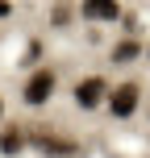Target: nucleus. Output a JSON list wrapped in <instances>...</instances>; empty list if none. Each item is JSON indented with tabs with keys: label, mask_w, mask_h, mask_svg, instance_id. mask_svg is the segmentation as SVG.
Returning a JSON list of instances; mask_svg holds the SVG:
<instances>
[{
	"label": "nucleus",
	"mask_w": 150,
	"mask_h": 158,
	"mask_svg": "<svg viewBox=\"0 0 150 158\" xmlns=\"http://www.w3.org/2000/svg\"><path fill=\"white\" fill-rule=\"evenodd\" d=\"M54 87H58V75L50 71V67H42V71H33L29 79H25V92H21V100L29 104V108H42V104L54 96Z\"/></svg>",
	"instance_id": "1"
},
{
	"label": "nucleus",
	"mask_w": 150,
	"mask_h": 158,
	"mask_svg": "<svg viewBox=\"0 0 150 158\" xmlns=\"http://www.w3.org/2000/svg\"><path fill=\"white\" fill-rule=\"evenodd\" d=\"M29 142L38 146L46 158H79V146H75V142H67V137H58V133H50L46 125H42V129H33V133H29Z\"/></svg>",
	"instance_id": "2"
},
{
	"label": "nucleus",
	"mask_w": 150,
	"mask_h": 158,
	"mask_svg": "<svg viewBox=\"0 0 150 158\" xmlns=\"http://www.w3.org/2000/svg\"><path fill=\"white\" fill-rule=\"evenodd\" d=\"M138 100H142V87L138 83H121V87H109V100L104 104H109V112L117 121H125V117L138 112Z\"/></svg>",
	"instance_id": "3"
},
{
	"label": "nucleus",
	"mask_w": 150,
	"mask_h": 158,
	"mask_svg": "<svg viewBox=\"0 0 150 158\" xmlns=\"http://www.w3.org/2000/svg\"><path fill=\"white\" fill-rule=\"evenodd\" d=\"M104 100H109V83H104V75H88V79L75 83V104H79L84 112L100 108Z\"/></svg>",
	"instance_id": "4"
},
{
	"label": "nucleus",
	"mask_w": 150,
	"mask_h": 158,
	"mask_svg": "<svg viewBox=\"0 0 150 158\" xmlns=\"http://www.w3.org/2000/svg\"><path fill=\"white\" fill-rule=\"evenodd\" d=\"M79 17L92 21V25L121 21V0H84V4H79Z\"/></svg>",
	"instance_id": "5"
},
{
	"label": "nucleus",
	"mask_w": 150,
	"mask_h": 158,
	"mask_svg": "<svg viewBox=\"0 0 150 158\" xmlns=\"http://www.w3.org/2000/svg\"><path fill=\"white\" fill-rule=\"evenodd\" d=\"M25 142H29L25 125H4V129H0V150H4V154H21Z\"/></svg>",
	"instance_id": "6"
},
{
	"label": "nucleus",
	"mask_w": 150,
	"mask_h": 158,
	"mask_svg": "<svg viewBox=\"0 0 150 158\" xmlns=\"http://www.w3.org/2000/svg\"><path fill=\"white\" fill-rule=\"evenodd\" d=\"M138 54H142V42H138L134 33H129L125 42H117V46H113V63H117V67H129Z\"/></svg>",
	"instance_id": "7"
},
{
	"label": "nucleus",
	"mask_w": 150,
	"mask_h": 158,
	"mask_svg": "<svg viewBox=\"0 0 150 158\" xmlns=\"http://www.w3.org/2000/svg\"><path fill=\"white\" fill-rule=\"evenodd\" d=\"M50 21H54L58 29H63V25L71 21V4H67V0H58V4H54V13H50Z\"/></svg>",
	"instance_id": "8"
},
{
	"label": "nucleus",
	"mask_w": 150,
	"mask_h": 158,
	"mask_svg": "<svg viewBox=\"0 0 150 158\" xmlns=\"http://www.w3.org/2000/svg\"><path fill=\"white\" fill-rule=\"evenodd\" d=\"M13 13V4H8V0H0V17H8Z\"/></svg>",
	"instance_id": "9"
},
{
	"label": "nucleus",
	"mask_w": 150,
	"mask_h": 158,
	"mask_svg": "<svg viewBox=\"0 0 150 158\" xmlns=\"http://www.w3.org/2000/svg\"><path fill=\"white\" fill-rule=\"evenodd\" d=\"M0 117H4V104H0Z\"/></svg>",
	"instance_id": "10"
}]
</instances>
